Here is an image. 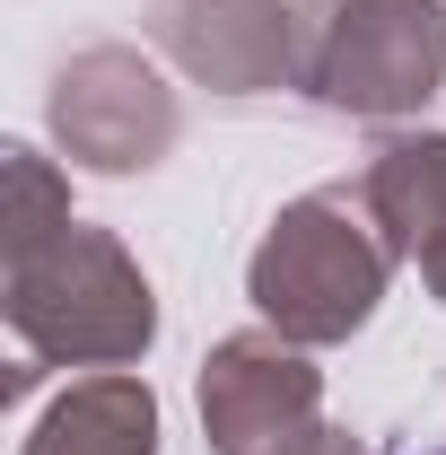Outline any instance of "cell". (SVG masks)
<instances>
[{
	"mask_svg": "<svg viewBox=\"0 0 446 455\" xmlns=\"http://www.w3.org/2000/svg\"><path fill=\"white\" fill-rule=\"evenodd\" d=\"M394 263H402V254H394L368 184H324V193H298V202L263 228V245H254V263H245V298L263 307L272 333L324 350V341H350L377 315Z\"/></svg>",
	"mask_w": 446,
	"mask_h": 455,
	"instance_id": "6da1fadb",
	"label": "cell"
},
{
	"mask_svg": "<svg viewBox=\"0 0 446 455\" xmlns=\"http://www.w3.org/2000/svg\"><path fill=\"white\" fill-rule=\"evenodd\" d=\"M0 315H9L18 350L44 359V368H123L158 341L149 272L123 254V236L79 228V220L9 263Z\"/></svg>",
	"mask_w": 446,
	"mask_h": 455,
	"instance_id": "7a4b0ae2",
	"label": "cell"
},
{
	"mask_svg": "<svg viewBox=\"0 0 446 455\" xmlns=\"http://www.w3.org/2000/svg\"><path fill=\"white\" fill-rule=\"evenodd\" d=\"M446 88V0H333L315 18L307 97L359 123L420 114Z\"/></svg>",
	"mask_w": 446,
	"mask_h": 455,
	"instance_id": "3957f363",
	"label": "cell"
},
{
	"mask_svg": "<svg viewBox=\"0 0 446 455\" xmlns=\"http://www.w3.org/2000/svg\"><path fill=\"white\" fill-rule=\"evenodd\" d=\"M324 368L289 333H227L202 359V438L211 455H307L324 438Z\"/></svg>",
	"mask_w": 446,
	"mask_h": 455,
	"instance_id": "277c9868",
	"label": "cell"
},
{
	"mask_svg": "<svg viewBox=\"0 0 446 455\" xmlns=\"http://www.w3.org/2000/svg\"><path fill=\"white\" fill-rule=\"evenodd\" d=\"M184 106L131 44H88L53 70V140L88 175H149L175 149Z\"/></svg>",
	"mask_w": 446,
	"mask_h": 455,
	"instance_id": "5b68a950",
	"label": "cell"
},
{
	"mask_svg": "<svg viewBox=\"0 0 446 455\" xmlns=\"http://www.w3.org/2000/svg\"><path fill=\"white\" fill-rule=\"evenodd\" d=\"M158 36L211 97H272L307 88L315 27L289 0H158Z\"/></svg>",
	"mask_w": 446,
	"mask_h": 455,
	"instance_id": "8992f818",
	"label": "cell"
},
{
	"mask_svg": "<svg viewBox=\"0 0 446 455\" xmlns=\"http://www.w3.org/2000/svg\"><path fill=\"white\" fill-rule=\"evenodd\" d=\"M368 202L386 220L394 254L420 263L429 298L446 307V132H394L386 149L368 158Z\"/></svg>",
	"mask_w": 446,
	"mask_h": 455,
	"instance_id": "52a82bcc",
	"label": "cell"
},
{
	"mask_svg": "<svg viewBox=\"0 0 446 455\" xmlns=\"http://www.w3.org/2000/svg\"><path fill=\"white\" fill-rule=\"evenodd\" d=\"M18 455H158V395L140 377H79L44 403V420L27 429Z\"/></svg>",
	"mask_w": 446,
	"mask_h": 455,
	"instance_id": "ba28073f",
	"label": "cell"
},
{
	"mask_svg": "<svg viewBox=\"0 0 446 455\" xmlns=\"http://www.w3.org/2000/svg\"><path fill=\"white\" fill-rule=\"evenodd\" d=\"M0 184H9V211H0V245H9V263H18V254H36L44 236L70 228V184H61L53 158H36L27 140H9V149H0Z\"/></svg>",
	"mask_w": 446,
	"mask_h": 455,
	"instance_id": "9c48e42d",
	"label": "cell"
},
{
	"mask_svg": "<svg viewBox=\"0 0 446 455\" xmlns=\"http://www.w3.org/2000/svg\"><path fill=\"white\" fill-rule=\"evenodd\" d=\"M307 455H368V447H359L350 429H324V438H315V447H307Z\"/></svg>",
	"mask_w": 446,
	"mask_h": 455,
	"instance_id": "30bf717a",
	"label": "cell"
},
{
	"mask_svg": "<svg viewBox=\"0 0 446 455\" xmlns=\"http://www.w3.org/2000/svg\"><path fill=\"white\" fill-rule=\"evenodd\" d=\"M438 455H446V447H438Z\"/></svg>",
	"mask_w": 446,
	"mask_h": 455,
	"instance_id": "8fae6325",
	"label": "cell"
}]
</instances>
